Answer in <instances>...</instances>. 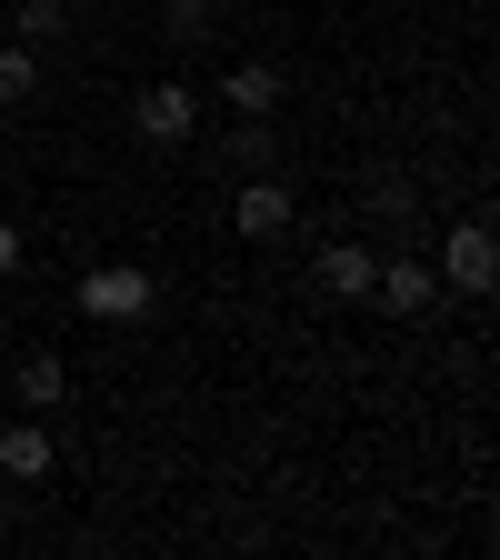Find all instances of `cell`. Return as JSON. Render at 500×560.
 <instances>
[{
	"instance_id": "6da1fadb",
	"label": "cell",
	"mask_w": 500,
	"mask_h": 560,
	"mask_svg": "<svg viewBox=\"0 0 500 560\" xmlns=\"http://www.w3.org/2000/svg\"><path fill=\"white\" fill-rule=\"evenodd\" d=\"M81 311L101 330H140V320L161 311V280L140 270V260H101V270H81Z\"/></svg>"
},
{
	"instance_id": "7a4b0ae2",
	"label": "cell",
	"mask_w": 500,
	"mask_h": 560,
	"mask_svg": "<svg viewBox=\"0 0 500 560\" xmlns=\"http://www.w3.org/2000/svg\"><path fill=\"white\" fill-rule=\"evenodd\" d=\"M130 130L151 140V151H171V140H190V130H200V91H190V81H151V91L130 101Z\"/></svg>"
},
{
	"instance_id": "3957f363",
	"label": "cell",
	"mask_w": 500,
	"mask_h": 560,
	"mask_svg": "<svg viewBox=\"0 0 500 560\" xmlns=\"http://www.w3.org/2000/svg\"><path fill=\"white\" fill-rule=\"evenodd\" d=\"M441 280H451V291H490V280H500V241H490V221H451L441 231Z\"/></svg>"
},
{
	"instance_id": "277c9868",
	"label": "cell",
	"mask_w": 500,
	"mask_h": 560,
	"mask_svg": "<svg viewBox=\"0 0 500 560\" xmlns=\"http://www.w3.org/2000/svg\"><path fill=\"white\" fill-rule=\"evenodd\" d=\"M371 301H381L391 320H420V311L441 301V270H431V260H381V270H371Z\"/></svg>"
},
{
	"instance_id": "5b68a950",
	"label": "cell",
	"mask_w": 500,
	"mask_h": 560,
	"mask_svg": "<svg viewBox=\"0 0 500 560\" xmlns=\"http://www.w3.org/2000/svg\"><path fill=\"white\" fill-rule=\"evenodd\" d=\"M231 231H241V241H280V231H291V180L251 171V190H241V210H231Z\"/></svg>"
},
{
	"instance_id": "8992f818",
	"label": "cell",
	"mask_w": 500,
	"mask_h": 560,
	"mask_svg": "<svg viewBox=\"0 0 500 560\" xmlns=\"http://www.w3.org/2000/svg\"><path fill=\"white\" fill-rule=\"evenodd\" d=\"M50 470H60V441L40 420H11V431H0V480H50Z\"/></svg>"
},
{
	"instance_id": "52a82bcc",
	"label": "cell",
	"mask_w": 500,
	"mask_h": 560,
	"mask_svg": "<svg viewBox=\"0 0 500 560\" xmlns=\"http://www.w3.org/2000/svg\"><path fill=\"white\" fill-rule=\"evenodd\" d=\"M371 270H381V250L330 241V250H321V291H330V301H371Z\"/></svg>"
},
{
	"instance_id": "ba28073f",
	"label": "cell",
	"mask_w": 500,
	"mask_h": 560,
	"mask_svg": "<svg viewBox=\"0 0 500 560\" xmlns=\"http://www.w3.org/2000/svg\"><path fill=\"white\" fill-rule=\"evenodd\" d=\"M11 390H21V410H60V400H70V371H60V350H21Z\"/></svg>"
},
{
	"instance_id": "9c48e42d",
	"label": "cell",
	"mask_w": 500,
	"mask_h": 560,
	"mask_svg": "<svg viewBox=\"0 0 500 560\" xmlns=\"http://www.w3.org/2000/svg\"><path fill=\"white\" fill-rule=\"evenodd\" d=\"M221 101H231L241 120H270V110H280V70H270V60H241L231 81H221Z\"/></svg>"
},
{
	"instance_id": "30bf717a",
	"label": "cell",
	"mask_w": 500,
	"mask_h": 560,
	"mask_svg": "<svg viewBox=\"0 0 500 560\" xmlns=\"http://www.w3.org/2000/svg\"><path fill=\"white\" fill-rule=\"evenodd\" d=\"M40 91V50L31 40H0V101H31Z\"/></svg>"
},
{
	"instance_id": "8fae6325",
	"label": "cell",
	"mask_w": 500,
	"mask_h": 560,
	"mask_svg": "<svg viewBox=\"0 0 500 560\" xmlns=\"http://www.w3.org/2000/svg\"><path fill=\"white\" fill-rule=\"evenodd\" d=\"M0 21H11V40H31V50H40V40H60V21H70V11H60V0H21V11H0Z\"/></svg>"
},
{
	"instance_id": "7c38bea8",
	"label": "cell",
	"mask_w": 500,
	"mask_h": 560,
	"mask_svg": "<svg viewBox=\"0 0 500 560\" xmlns=\"http://www.w3.org/2000/svg\"><path fill=\"white\" fill-rule=\"evenodd\" d=\"M210 21H221V0H161V31H171L181 50H190V40L210 31Z\"/></svg>"
},
{
	"instance_id": "4fadbf2b",
	"label": "cell",
	"mask_w": 500,
	"mask_h": 560,
	"mask_svg": "<svg viewBox=\"0 0 500 560\" xmlns=\"http://www.w3.org/2000/svg\"><path fill=\"white\" fill-rule=\"evenodd\" d=\"M270 151H280L270 120H241V130H231V161H241V171H270Z\"/></svg>"
},
{
	"instance_id": "5bb4252c",
	"label": "cell",
	"mask_w": 500,
	"mask_h": 560,
	"mask_svg": "<svg viewBox=\"0 0 500 560\" xmlns=\"http://www.w3.org/2000/svg\"><path fill=\"white\" fill-rule=\"evenodd\" d=\"M21 260H31V241H21V231H11V221H0V280H11V270H21Z\"/></svg>"
}]
</instances>
